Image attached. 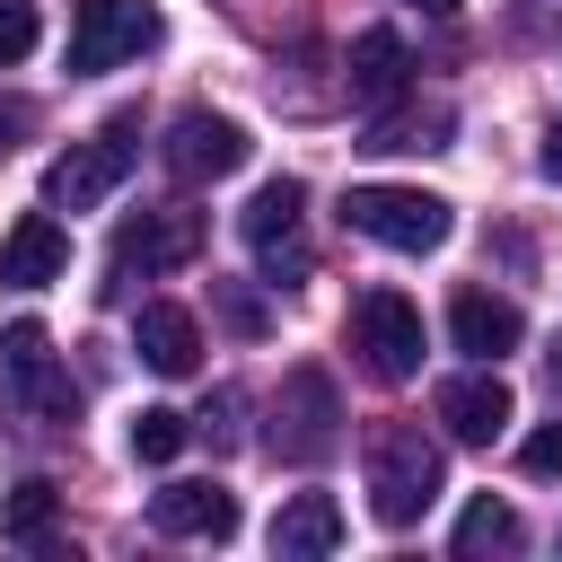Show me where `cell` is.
I'll return each mask as SVG.
<instances>
[{
    "mask_svg": "<svg viewBox=\"0 0 562 562\" xmlns=\"http://www.w3.org/2000/svg\"><path fill=\"white\" fill-rule=\"evenodd\" d=\"M149 527L158 536H237V492H220V483H167L158 501H149Z\"/></svg>",
    "mask_w": 562,
    "mask_h": 562,
    "instance_id": "9a60e30c",
    "label": "cell"
},
{
    "mask_svg": "<svg viewBox=\"0 0 562 562\" xmlns=\"http://www.w3.org/2000/svg\"><path fill=\"white\" fill-rule=\"evenodd\" d=\"M167 35V18L149 0H79L70 9V70H114V61H140L149 44Z\"/></svg>",
    "mask_w": 562,
    "mask_h": 562,
    "instance_id": "ba28073f",
    "label": "cell"
},
{
    "mask_svg": "<svg viewBox=\"0 0 562 562\" xmlns=\"http://www.w3.org/2000/svg\"><path fill=\"white\" fill-rule=\"evenodd\" d=\"M413 9H430V18H448V9H457V0H413Z\"/></svg>",
    "mask_w": 562,
    "mask_h": 562,
    "instance_id": "83f0119b",
    "label": "cell"
},
{
    "mask_svg": "<svg viewBox=\"0 0 562 562\" xmlns=\"http://www.w3.org/2000/svg\"><path fill=\"white\" fill-rule=\"evenodd\" d=\"M0 378H9V395L35 413V422H79V386H70V369L53 360V334L35 325V316H18L9 334H0Z\"/></svg>",
    "mask_w": 562,
    "mask_h": 562,
    "instance_id": "52a82bcc",
    "label": "cell"
},
{
    "mask_svg": "<svg viewBox=\"0 0 562 562\" xmlns=\"http://www.w3.org/2000/svg\"><path fill=\"white\" fill-rule=\"evenodd\" d=\"M246 246H255L263 281H307V184H299V176L255 184V202H246Z\"/></svg>",
    "mask_w": 562,
    "mask_h": 562,
    "instance_id": "9c48e42d",
    "label": "cell"
},
{
    "mask_svg": "<svg viewBox=\"0 0 562 562\" xmlns=\"http://www.w3.org/2000/svg\"><path fill=\"white\" fill-rule=\"evenodd\" d=\"M342 228L378 237L395 255H430V246H448V202L422 193V184H351L342 193Z\"/></svg>",
    "mask_w": 562,
    "mask_h": 562,
    "instance_id": "3957f363",
    "label": "cell"
},
{
    "mask_svg": "<svg viewBox=\"0 0 562 562\" xmlns=\"http://www.w3.org/2000/svg\"><path fill=\"white\" fill-rule=\"evenodd\" d=\"M70 272V228L53 220V211H26L9 237H0V281L9 290H44V281H61Z\"/></svg>",
    "mask_w": 562,
    "mask_h": 562,
    "instance_id": "7c38bea8",
    "label": "cell"
},
{
    "mask_svg": "<svg viewBox=\"0 0 562 562\" xmlns=\"http://www.w3.org/2000/svg\"><path fill=\"white\" fill-rule=\"evenodd\" d=\"M439 492H448L439 439L422 422H378L369 430V509H378V527H413Z\"/></svg>",
    "mask_w": 562,
    "mask_h": 562,
    "instance_id": "6da1fadb",
    "label": "cell"
},
{
    "mask_svg": "<svg viewBox=\"0 0 562 562\" xmlns=\"http://www.w3.org/2000/svg\"><path fill=\"white\" fill-rule=\"evenodd\" d=\"M518 536H527V527H518V509L483 492V501H465V518H457V536H448V544H457V553H518Z\"/></svg>",
    "mask_w": 562,
    "mask_h": 562,
    "instance_id": "ac0fdd59",
    "label": "cell"
},
{
    "mask_svg": "<svg viewBox=\"0 0 562 562\" xmlns=\"http://www.w3.org/2000/svg\"><path fill=\"white\" fill-rule=\"evenodd\" d=\"M439 430H448V439H465V448H492V439L509 430V386H501V369H492V360L439 386Z\"/></svg>",
    "mask_w": 562,
    "mask_h": 562,
    "instance_id": "8fae6325",
    "label": "cell"
},
{
    "mask_svg": "<svg viewBox=\"0 0 562 562\" xmlns=\"http://www.w3.org/2000/svg\"><path fill=\"white\" fill-rule=\"evenodd\" d=\"M184 439H193V422H184V413H167V404H149V413L132 422V457H140V465H167Z\"/></svg>",
    "mask_w": 562,
    "mask_h": 562,
    "instance_id": "44dd1931",
    "label": "cell"
},
{
    "mask_svg": "<svg viewBox=\"0 0 562 562\" xmlns=\"http://www.w3.org/2000/svg\"><path fill=\"white\" fill-rule=\"evenodd\" d=\"M0 536L9 544H44L53 536V483H18L9 509H0Z\"/></svg>",
    "mask_w": 562,
    "mask_h": 562,
    "instance_id": "ffe728a7",
    "label": "cell"
},
{
    "mask_svg": "<svg viewBox=\"0 0 562 562\" xmlns=\"http://www.w3.org/2000/svg\"><path fill=\"white\" fill-rule=\"evenodd\" d=\"M544 378H553V395H562V342H553V351H544Z\"/></svg>",
    "mask_w": 562,
    "mask_h": 562,
    "instance_id": "4316f807",
    "label": "cell"
},
{
    "mask_svg": "<svg viewBox=\"0 0 562 562\" xmlns=\"http://www.w3.org/2000/svg\"><path fill=\"white\" fill-rule=\"evenodd\" d=\"M342 334H351V351H360V369H369L378 386H404V378L422 369V307H413L404 290H360Z\"/></svg>",
    "mask_w": 562,
    "mask_h": 562,
    "instance_id": "5b68a950",
    "label": "cell"
},
{
    "mask_svg": "<svg viewBox=\"0 0 562 562\" xmlns=\"http://www.w3.org/2000/svg\"><path fill=\"white\" fill-rule=\"evenodd\" d=\"M334 544H342L334 492H290V501L272 509V553H281V562H325Z\"/></svg>",
    "mask_w": 562,
    "mask_h": 562,
    "instance_id": "2e32d148",
    "label": "cell"
},
{
    "mask_svg": "<svg viewBox=\"0 0 562 562\" xmlns=\"http://www.w3.org/2000/svg\"><path fill=\"white\" fill-rule=\"evenodd\" d=\"M518 474L562 483V422H544V430H527V439H518Z\"/></svg>",
    "mask_w": 562,
    "mask_h": 562,
    "instance_id": "603a6c76",
    "label": "cell"
},
{
    "mask_svg": "<svg viewBox=\"0 0 562 562\" xmlns=\"http://www.w3.org/2000/svg\"><path fill=\"white\" fill-rule=\"evenodd\" d=\"M220 316H228V325H237V334H263V307H255V299H246V290H220Z\"/></svg>",
    "mask_w": 562,
    "mask_h": 562,
    "instance_id": "cb8c5ba5",
    "label": "cell"
},
{
    "mask_svg": "<svg viewBox=\"0 0 562 562\" xmlns=\"http://www.w3.org/2000/svg\"><path fill=\"white\" fill-rule=\"evenodd\" d=\"M448 334H457V351L501 360V351H518V342H527V316H518L501 290H457V299H448Z\"/></svg>",
    "mask_w": 562,
    "mask_h": 562,
    "instance_id": "4fadbf2b",
    "label": "cell"
},
{
    "mask_svg": "<svg viewBox=\"0 0 562 562\" xmlns=\"http://www.w3.org/2000/svg\"><path fill=\"white\" fill-rule=\"evenodd\" d=\"M132 351H140L158 378H184V369H202V325H193V307H176V299H149V307L132 316Z\"/></svg>",
    "mask_w": 562,
    "mask_h": 562,
    "instance_id": "5bb4252c",
    "label": "cell"
},
{
    "mask_svg": "<svg viewBox=\"0 0 562 562\" xmlns=\"http://www.w3.org/2000/svg\"><path fill=\"white\" fill-rule=\"evenodd\" d=\"M404 70H413V53H404V35H395V26H360V35H351L342 79H351V97H360V105H395V97H404Z\"/></svg>",
    "mask_w": 562,
    "mask_h": 562,
    "instance_id": "e0dca14e",
    "label": "cell"
},
{
    "mask_svg": "<svg viewBox=\"0 0 562 562\" xmlns=\"http://www.w3.org/2000/svg\"><path fill=\"white\" fill-rule=\"evenodd\" d=\"M211 246V228H202V211H184V202H158V211H132L123 228H114V281L105 290H123L132 272L140 281H158V272H184L193 255Z\"/></svg>",
    "mask_w": 562,
    "mask_h": 562,
    "instance_id": "277c9868",
    "label": "cell"
},
{
    "mask_svg": "<svg viewBox=\"0 0 562 562\" xmlns=\"http://www.w3.org/2000/svg\"><path fill=\"white\" fill-rule=\"evenodd\" d=\"M35 35H44L35 0H0V70H9V61H26V53H35Z\"/></svg>",
    "mask_w": 562,
    "mask_h": 562,
    "instance_id": "7402d4cb",
    "label": "cell"
},
{
    "mask_svg": "<svg viewBox=\"0 0 562 562\" xmlns=\"http://www.w3.org/2000/svg\"><path fill=\"white\" fill-rule=\"evenodd\" d=\"M342 448V395L325 369H290L281 404H272V457L281 465H325Z\"/></svg>",
    "mask_w": 562,
    "mask_h": 562,
    "instance_id": "8992f818",
    "label": "cell"
},
{
    "mask_svg": "<svg viewBox=\"0 0 562 562\" xmlns=\"http://www.w3.org/2000/svg\"><path fill=\"white\" fill-rule=\"evenodd\" d=\"M448 132V105H422V114H378L369 123V149H439Z\"/></svg>",
    "mask_w": 562,
    "mask_h": 562,
    "instance_id": "d6986e66",
    "label": "cell"
},
{
    "mask_svg": "<svg viewBox=\"0 0 562 562\" xmlns=\"http://www.w3.org/2000/svg\"><path fill=\"white\" fill-rule=\"evenodd\" d=\"M246 123H228V114H211V105H193V114H176L167 123V140H158V158H167V176L176 184H220V176H237L246 167Z\"/></svg>",
    "mask_w": 562,
    "mask_h": 562,
    "instance_id": "30bf717a",
    "label": "cell"
},
{
    "mask_svg": "<svg viewBox=\"0 0 562 562\" xmlns=\"http://www.w3.org/2000/svg\"><path fill=\"white\" fill-rule=\"evenodd\" d=\"M18 132H26V114H18V105H0V158L18 149Z\"/></svg>",
    "mask_w": 562,
    "mask_h": 562,
    "instance_id": "d4e9b609",
    "label": "cell"
},
{
    "mask_svg": "<svg viewBox=\"0 0 562 562\" xmlns=\"http://www.w3.org/2000/svg\"><path fill=\"white\" fill-rule=\"evenodd\" d=\"M544 176H553V184H562V123H553V132H544Z\"/></svg>",
    "mask_w": 562,
    "mask_h": 562,
    "instance_id": "484cf974",
    "label": "cell"
},
{
    "mask_svg": "<svg viewBox=\"0 0 562 562\" xmlns=\"http://www.w3.org/2000/svg\"><path fill=\"white\" fill-rule=\"evenodd\" d=\"M132 158H140V114H114L105 132L70 140V149L44 167V202H53V211H97V202L132 176Z\"/></svg>",
    "mask_w": 562,
    "mask_h": 562,
    "instance_id": "7a4b0ae2",
    "label": "cell"
}]
</instances>
